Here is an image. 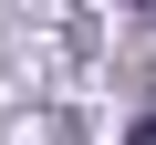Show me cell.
<instances>
[{"mask_svg":"<svg viewBox=\"0 0 156 145\" xmlns=\"http://www.w3.org/2000/svg\"><path fill=\"white\" fill-rule=\"evenodd\" d=\"M125 145H156V124H125Z\"/></svg>","mask_w":156,"mask_h":145,"instance_id":"obj_1","label":"cell"}]
</instances>
